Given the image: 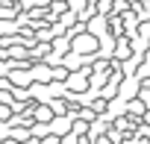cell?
<instances>
[{"label":"cell","instance_id":"cell-4","mask_svg":"<svg viewBox=\"0 0 150 144\" xmlns=\"http://www.w3.org/2000/svg\"><path fill=\"white\" fill-rule=\"evenodd\" d=\"M71 124H74L71 118H56V121H50V126H47V129H53L56 135H62L65 129H71Z\"/></svg>","mask_w":150,"mask_h":144},{"label":"cell","instance_id":"cell-3","mask_svg":"<svg viewBox=\"0 0 150 144\" xmlns=\"http://www.w3.org/2000/svg\"><path fill=\"white\" fill-rule=\"evenodd\" d=\"M86 77H88V71H80V74H71L68 77V83H65V88H71V91H83L88 83H86Z\"/></svg>","mask_w":150,"mask_h":144},{"label":"cell","instance_id":"cell-7","mask_svg":"<svg viewBox=\"0 0 150 144\" xmlns=\"http://www.w3.org/2000/svg\"><path fill=\"white\" fill-rule=\"evenodd\" d=\"M138 35H141L144 41H150V21H144V24H138Z\"/></svg>","mask_w":150,"mask_h":144},{"label":"cell","instance_id":"cell-5","mask_svg":"<svg viewBox=\"0 0 150 144\" xmlns=\"http://www.w3.org/2000/svg\"><path fill=\"white\" fill-rule=\"evenodd\" d=\"M112 3H115V0H94V12L109 15V12H112Z\"/></svg>","mask_w":150,"mask_h":144},{"label":"cell","instance_id":"cell-10","mask_svg":"<svg viewBox=\"0 0 150 144\" xmlns=\"http://www.w3.org/2000/svg\"><path fill=\"white\" fill-rule=\"evenodd\" d=\"M0 56H3V53H0Z\"/></svg>","mask_w":150,"mask_h":144},{"label":"cell","instance_id":"cell-1","mask_svg":"<svg viewBox=\"0 0 150 144\" xmlns=\"http://www.w3.org/2000/svg\"><path fill=\"white\" fill-rule=\"evenodd\" d=\"M97 47H100V44H97V38H94L91 32H77V35L71 38V53H77V56H88V53L94 56Z\"/></svg>","mask_w":150,"mask_h":144},{"label":"cell","instance_id":"cell-9","mask_svg":"<svg viewBox=\"0 0 150 144\" xmlns=\"http://www.w3.org/2000/svg\"><path fill=\"white\" fill-rule=\"evenodd\" d=\"M141 97H144V103H147V106H150V91H144V94H141Z\"/></svg>","mask_w":150,"mask_h":144},{"label":"cell","instance_id":"cell-8","mask_svg":"<svg viewBox=\"0 0 150 144\" xmlns=\"http://www.w3.org/2000/svg\"><path fill=\"white\" fill-rule=\"evenodd\" d=\"M62 144H77V135H68V138H62Z\"/></svg>","mask_w":150,"mask_h":144},{"label":"cell","instance_id":"cell-2","mask_svg":"<svg viewBox=\"0 0 150 144\" xmlns=\"http://www.w3.org/2000/svg\"><path fill=\"white\" fill-rule=\"evenodd\" d=\"M129 56H132V44H129V38H127V35L115 38V56H112V62H124V59H129Z\"/></svg>","mask_w":150,"mask_h":144},{"label":"cell","instance_id":"cell-6","mask_svg":"<svg viewBox=\"0 0 150 144\" xmlns=\"http://www.w3.org/2000/svg\"><path fill=\"white\" fill-rule=\"evenodd\" d=\"M88 3V0H68V9H71V15H83V6Z\"/></svg>","mask_w":150,"mask_h":144}]
</instances>
